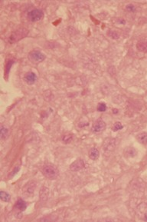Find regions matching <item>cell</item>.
<instances>
[{
	"label": "cell",
	"instance_id": "obj_18",
	"mask_svg": "<svg viewBox=\"0 0 147 222\" xmlns=\"http://www.w3.org/2000/svg\"><path fill=\"white\" fill-rule=\"evenodd\" d=\"M125 154L127 155L128 157H134L135 155H137V152L135 151L133 148H128L125 151Z\"/></svg>",
	"mask_w": 147,
	"mask_h": 222
},
{
	"label": "cell",
	"instance_id": "obj_24",
	"mask_svg": "<svg viewBox=\"0 0 147 222\" xmlns=\"http://www.w3.org/2000/svg\"><path fill=\"white\" fill-rule=\"evenodd\" d=\"M72 140V135H66L63 137V141L65 143H70Z\"/></svg>",
	"mask_w": 147,
	"mask_h": 222
},
{
	"label": "cell",
	"instance_id": "obj_23",
	"mask_svg": "<svg viewBox=\"0 0 147 222\" xmlns=\"http://www.w3.org/2000/svg\"><path fill=\"white\" fill-rule=\"evenodd\" d=\"M14 64V61L13 60H9V62H7V65H6V69H5V74H8L9 73V70H10L12 65Z\"/></svg>",
	"mask_w": 147,
	"mask_h": 222
},
{
	"label": "cell",
	"instance_id": "obj_9",
	"mask_svg": "<svg viewBox=\"0 0 147 222\" xmlns=\"http://www.w3.org/2000/svg\"><path fill=\"white\" fill-rule=\"evenodd\" d=\"M85 167V163L83 159H77L70 165V169L72 171H79Z\"/></svg>",
	"mask_w": 147,
	"mask_h": 222
},
{
	"label": "cell",
	"instance_id": "obj_12",
	"mask_svg": "<svg viewBox=\"0 0 147 222\" xmlns=\"http://www.w3.org/2000/svg\"><path fill=\"white\" fill-rule=\"evenodd\" d=\"M137 49L141 52H147V41H139L137 44Z\"/></svg>",
	"mask_w": 147,
	"mask_h": 222
},
{
	"label": "cell",
	"instance_id": "obj_8",
	"mask_svg": "<svg viewBox=\"0 0 147 222\" xmlns=\"http://www.w3.org/2000/svg\"><path fill=\"white\" fill-rule=\"evenodd\" d=\"M106 129V123L102 119H97L94 122L91 130L94 133H100Z\"/></svg>",
	"mask_w": 147,
	"mask_h": 222
},
{
	"label": "cell",
	"instance_id": "obj_25",
	"mask_svg": "<svg viewBox=\"0 0 147 222\" xmlns=\"http://www.w3.org/2000/svg\"><path fill=\"white\" fill-rule=\"evenodd\" d=\"M19 169H20V167H19V166H17V167H16V168H15L14 171H12V174H11V176H13V175H16V173H17L18 171H19Z\"/></svg>",
	"mask_w": 147,
	"mask_h": 222
},
{
	"label": "cell",
	"instance_id": "obj_27",
	"mask_svg": "<svg viewBox=\"0 0 147 222\" xmlns=\"http://www.w3.org/2000/svg\"><path fill=\"white\" fill-rule=\"evenodd\" d=\"M113 111H114V114H117V113H118V110L117 109H114Z\"/></svg>",
	"mask_w": 147,
	"mask_h": 222
},
{
	"label": "cell",
	"instance_id": "obj_4",
	"mask_svg": "<svg viewBox=\"0 0 147 222\" xmlns=\"http://www.w3.org/2000/svg\"><path fill=\"white\" fill-rule=\"evenodd\" d=\"M116 148V140L114 138H107L103 145V152L106 155H110Z\"/></svg>",
	"mask_w": 147,
	"mask_h": 222
},
{
	"label": "cell",
	"instance_id": "obj_1",
	"mask_svg": "<svg viewBox=\"0 0 147 222\" xmlns=\"http://www.w3.org/2000/svg\"><path fill=\"white\" fill-rule=\"evenodd\" d=\"M42 174L47 178L51 180L56 179L59 175V171L56 166L53 164H45L42 167Z\"/></svg>",
	"mask_w": 147,
	"mask_h": 222
},
{
	"label": "cell",
	"instance_id": "obj_17",
	"mask_svg": "<svg viewBox=\"0 0 147 222\" xmlns=\"http://www.w3.org/2000/svg\"><path fill=\"white\" fill-rule=\"evenodd\" d=\"M0 133H1V138L2 139H5L9 135V130L4 126H2L1 130H0Z\"/></svg>",
	"mask_w": 147,
	"mask_h": 222
},
{
	"label": "cell",
	"instance_id": "obj_11",
	"mask_svg": "<svg viewBox=\"0 0 147 222\" xmlns=\"http://www.w3.org/2000/svg\"><path fill=\"white\" fill-rule=\"evenodd\" d=\"M15 208L18 211H19V212H23L27 208L26 202H24L22 199L18 200L16 201V205H15Z\"/></svg>",
	"mask_w": 147,
	"mask_h": 222
},
{
	"label": "cell",
	"instance_id": "obj_15",
	"mask_svg": "<svg viewBox=\"0 0 147 222\" xmlns=\"http://www.w3.org/2000/svg\"><path fill=\"white\" fill-rule=\"evenodd\" d=\"M137 141L143 145H146L147 144V133L146 132H141L139 135H137Z\"/></svg>",
	"mask_w": 147,
	"mask_h": 222
},
{
	"label": "cell",
	"instance_id": "obj_22",
	"mask_svg": "<svg viewBox=\"0 0 147 222\" xmlns=\"http://www.w3.org/2000/svg\"><path fill=\"white\" fill-rule=\"evenodd\" d=\"M126 9L130 13H134L135 10H136V6L133 4H128L126 6Z\"/></svg>",
	"mask_w": 147,
	"mask_h": 222
},
{
	"label": "cell",
	"instance_id": "obj_7",
	"mask_svg": "<svg viewBox=\"0 0 147 222\" xmlns=\"http://www.w3.org/2000/svg\"><path fill=\"white\" fill-rule=\"evenodd\" d=\"M36 188V183L34 181L29 182L24 185V188H22V194L23 195L26 196V197H31L33 195L34 191Z\"/></svg>",
	"mask_w": 147,
	"mask_h": 222
},
{
	"label": "cell",
	"instance_id": "obj_10",
	"mask_svg": "<svg viewBox=\"0 0 147 222\" xmlns=\"http://www.w3.org/2000/svg\"><path fill=\"white\" fill-rule=\"evenodd\" d=\"M24 81L29 85H34L37 80V75L34 73L29 72V73H26L24 77Z\"/></svg>",
	"mask_w": 147,
	"mask_h": 222
},
{
	"label": "cell",
	"instance_id": "obj_16",
	"mask_svg": "<svg viewBox=\"0 0 147 222\" xmlns=\"http://www.w3.org/2000/svg\"><path fill=\"white\" fill-rule=\"evenodd\" d=\"M0 198H1L2 201H5V202H9L11 200V196L9 193L3 191H1V192H0Z\"/></svg>",
	"mask_w": 147,
	"mask_h": 222
},
{
	"label": "cell",
	"instance_id": "obj_2",
	"mask_svg": "<svg viewBox=\"0 0 147 222\" xmlns=\"http://www.w3.org/2000/svg\"><path fill=\"white\" fill-rule=\"evenodd\" d=\"M28 30L25 28H20L19 29L16 30L15 32H12L9 38V43L10 44H14L17 43L21 39H24L28 35Z\"/></svg>",
	"mask_w": 147,
	"mask_h": 222
},
{
	"label": "cell",
	"instance_id": "obj_3",
	"mask_svg": "<svg viewBox=\"0 0 147 222\" xmlns=\"http://www.w3.org/2000/svg\"><path fill=\"white\" fill-rule=\"evenodd\" d=\"M136 214L140 221H147V203H140L136 208Z\"/></svg>",
	"mask_w": 147,
	"mask_h": 222
},
{
	"label": "cell",
	"instance_id": "obj_5",
	"mask_svg": "<svg viewBox=\"0 0 147 222\" xmlns=\"http://www.w3.org/2000/svg\"><path fill=\"white\" fill-rule=\"evenodd\" d=\"M44 17V13L43 11L39 9H35L29 11L27 14V18L30 22H35L41 20Z\"/></svg>",
	"mask_w": 147,
	"mask_h": 222
},
{
	"label": "cell",
	"instance_id": "obj_14",
	"mask_svg": "<svg viewBox=\"0 0 147 222\" xmlns=\"http://www.w3.org/2000/svg\"><path fill=\"white\" fill-rule=\"evenodd\" d=\"M49 196V190L45 187H43L40 191V199L42 202H45L48 200Z\"/></svg>",
	"mask_w": 147,
	"mask_h": 222
},
{
	"label": "cell",
	"instance_id": "obj_21",
	"mask_svg": "<svg viewBox=\"0 0 147 222\" xmlns=\"http://www.w3.org/2000/svg\"><path fill=\"white\" fill-rule=\"evenodd\" d=\"M122 128H123V125L121 124V122H117L114 123V127H113V130H114V132H117V131H119L120 130V129H122Z\"/></svg>",
	"mask_w": 147,
	"mask_h": 222
},
{
	"label": "cell",
	"instance_id": "obj_26",
	"mask_svg": "<svg viewBox=\"0 0 147 222\" xmlns=\"http://www.w3.org/2000/svg\"><path fill=\"white\" fill-rule=\"evenodd\" d=\"M117 22L119 23V24H120V25H124L125 23H126V22H125V20L123 19H119Z\"/></svg>",
	"mask_w": 147,
	"mask_h": 222
},
{
	"label": "cell",
	"instance_id": "obj_20",
	"mask_svg": "<svg viewBox=\"0 0 147 222\" xmlns=\"http://www.w3.org/2000/svg\"><path fill=\"white\" fill-rule=\"evenodd\" d=\"M107 110V105L105 103L100 102L97 105V111L100 112H103Z\"/></svg>",
	"mask_w": 147,
	"mask_h": 222
},
{
	"label": "cell",
	"instance_id": "obj_13",
	"mask_svg": "<svg viewBox=\"0 0 147 222\" xmlns=\"http://www.w3.org/2000/svg\"><path fill=\"white\" fill-rule=\"evenodd\" d=\"M88 155H89V158L91 160L95 161L100 156V152L96 148H92L90 149L89 152H88Z\"/></svg>",
	"mask_w": 147,
	"mask_h": 222
},
{
	"label": "cell",
	"instance_id": "obj_19",
	"mask_svg": "<svg viewBox=\"0 0 147 222\" xmlns=\"http://www.w3.org/2000/svg\"><path fill=\"white\" fill-rule=\"evenodd\" d=\"M108 35L113 39H118L120 36V34L117 31H109Z\"/></svg>",
	"mask_w": 147,
	"mask_h": 222
},
{
	"label": "cell",
	"instance_id": "obj_6",
	"mask_svg": "<svg viewBox=\"0 0 147 222\" xmlns=\"http://www.w3.org/2000/svg\"><path fill=\"white\" fill-rule=\"evenodd\" d=\"M45 58V55L39 50H34V51L30 52L28 54V58L33 63H39V62H43Z\"/></svg>",
	"mask_w": 147,
	"mask_h": 222
}]
</instances>
